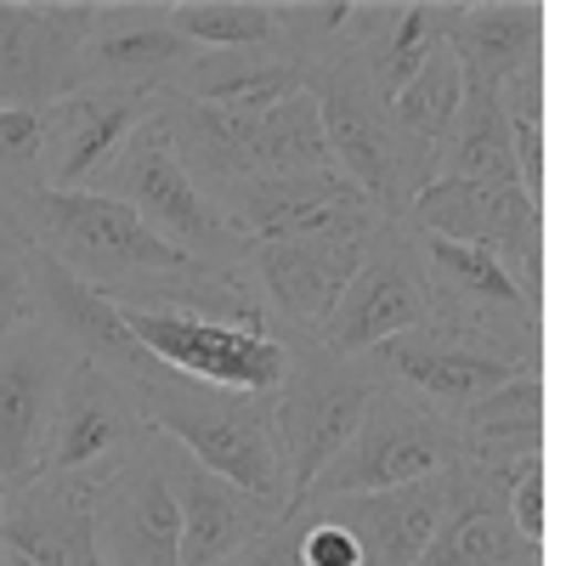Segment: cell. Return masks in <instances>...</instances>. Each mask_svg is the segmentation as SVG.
<instances>
[{"mask_svg":"<svg viewBox=\"0 0 566 566\" xmlns=\"http://www.w3.org/2000/svg\"><path fill=\"white\" fill-rule=\"evenodd\" d=\"M125 386H130L142 419L165 442H176L193 464H205L221 482L290 510V488H283V464H277V442H272V397L199 386L187 374L154 363L148 352L130 363Z\"/></svg>","mask_w":566,"mask_h":566,"instance_id":"1","label":"cell"},{"mask_svg":"<svg viewBox=\"0 0 566 566\" xmlns=\"http://www.w3.org/2000/svg\"><path fill=\"white\" fill-rule=\"evenodd\" d=\"M12 210L23 221L29 250L52 255L63 272H74L85 290H97V295H114L136 277H154V272H170L181 261H193L176 244H165L154 227H142L136 210H125L108 193H91V187H80V193L18 187Z\"/></svg>","mask_w":566,"mask_h":566,"instance_id":"2","label":"cell"},{"mask_svg":"<svg viewBox=\"0 0 566 566\" xmlns=\"http://www.w3.org/2000/svg\"><path fill=\"white\" fill-rule=\"evenodd\" d=\"M306 91L317 97L323 114V142L328 159L340 176H352L363 187V199L380 210L386 221H402L408 205L437 181V154L408 142L391 119V103L363 80V69L352 57L328 63L306 80Z\"/></svg>","mask_w":566,"mask_h":566,"instance_id":"3","label":"cell"},{"mask_svg":"<svg viewBox=\"0 0 566 566\" xmlns=\"http://www.w3.org/2000/svg\"><path fill=\"white\" fill-rule=\"evenodd\" d=\"M374 391H380V374L368 357L323 352L317 340L290 346L283 386L272 391V442L283 464V488H290V510L328 470V459L357 437Z\"/></svg>","mask_w":566,"mask_h":566,"instance_id":"4","label":"cell"},{"mask_svg":"<svg viewBox=\"0 0 566 566\" xmlns=\"http://www.w3.org/2000/svg\"><path fill=\"white\" fill-rule=\"evenodd\" d=\"M91 193H108L119 199L125 210L142 216V227H154L165 244H176L181 255H193L216 272H244V255L250 244L227 227V216L210 205V193L181 170V159L170 154V136H165V119H159V103L154 114L130 130V142L108 159V170L91 181Z\"/></svg>","mask_w":566,"mask_h":566,"instance_id":"5","label":"cell"},{"mask_svg":"<svg viewBox=\"0 0 566 566\" xmlns=\"http://www.w3.org/2000/svg\"><path fill=\"white\" fill-rule=\"evenodd\" d=\"M464 459L459 448V431L453 419L431 413L424 402L380 386L357 424V437L328 459V470L306 488V499L290 510L301 515L306 504H323V499H352V493H386V488H408V482H424V476H442Z\"/></svg>","mask_w":566,"mask_h":566,"instance_id":"6","label":"cell"},{"mask_svg":"<svg viewBox=\"0 0 566 566\" xmlns=\"http://www.w3.org/2000/svg\"><path fill=\"white\" fill-rule=\"evenodd\" d=\"M419 261H424V295H431L424 323L464 346L538 363V301L504 272L499 255L448 239H419Z\"/></svg>","mask_w":566,"mask_h":566,"instance_id":"7","label":"cell"},{"mask_svg":"<svg viewBox=\"0 0 566 566\" xmlns=\"http://www.w3.org/2000/svg\"><path fill=\"white\" fill-rule=\"evenodd\" d=\"M424 317H431V295H424L419 239L402 221H380L368 232L346 295L317 323L312 340L323 352H340V357H368L374 346L408 335V328H419Z\"/></svg>","mask_w":566,"mask_h":566,"instance_id":"8","label":"cell"},{"mask_svg":"<svg viewBox=\"0 0 566 566\" xmlns=\"http://www.w3.org/2000/svg\"><path fill=\"white\" fill-rule=\"evenodd\" d=\"M216 210L244 244H277V239H368L386 216L363 199L352 176L328 170H283V176H250L239 187L216 193Z\"/></svg>","mask_w":566,"mask_h":566,"instance_id":"9","label":"cell"},{"mask_svg":"<svg viewBox=\"0 0 566 566\" xmlns=\"http://www.w3.org/2000/svg\"><path fill=\"white\" fill-rule=\"evenodd\" d=\"M91 538L103 566H176L181 510L170 488V442L159 431L91 482Z\"/></svg>","mask_w":566,"mask_h":566,"instance_id":"10","label":"cell"},{"mask_svg":"<svg viewBox=\"0 0 566 566\" xmlns=\"http://www.w3.org/2000/svg\"><path fill=\"white\" fill-rule=\"evenodd\" d=\"M419 239L470 244L504 261V272L538 301V205L515 181H459L437 176L402 216Z\"/></svg>","mask_w":566,"mask_h":566,"instance_id":"11","label":"cell"},{"mask_svg":"<svg viewBox=\"0 0 566 566\" xmlns=\"http://www.w3.org/2000/svg\"><path fill=\"white\" fill-rule=\"evenodd\" d=\"M148 437H154V424L142 419V408H136V397L119 374H108L97 363H74L63 391H57L52 431H45L34 476H63V482L91 488L103 470H114Z\"/></svg>","mask_w":566,"mask_h":566,"instance_id":"12","label":"cell"},{"mask_svg":"<svg viewBox=\"0 0 566 566\" xmlns=\"http://www.w3.org/2000/svg\"><path fill=\"white\" fill-rule=\"evenodd\" d=\"M119 317L130 328V340L154 363L187 374V380H199V386L272 397L283 386V368H290V346L277 335H255V328L176 317V312H119Z\"/></svg>","mask_w":566,"mask_h":566,"instance_id":"13","label":"cell"},{"mask_svg":"<svg viewBox=\"0 0 566 566\" xmlns=\"http://www.w3.org/2000/svg\"><path fill=\"white\" fill-rule=\"evenodd\" d=\"M97 0H0V108H52L80 85Z\"/></svg>","mask_w":566,"mask_h":566,"instance_id":"14","label":"cell"},{"mask_svg":"<svg viewBox=\"0 0 566 566\" xmlns=\"http://www.w3.org/2000/svg\"><path fill=\"white\" fill-rule=\"evenodd\" d=\"M368 363H374V374H380V386L424 402L442 419H459L488 391L510 386L515 374L538 368V363H515V357H499V352H482V346H464V340L442 335V328H431V323H419V328H408V335L374 346Z\"/></svg>","mask_w":566,"mask_h":566,"instance_id":"15","label":"cell"},{"mask_svg":"<svg viewBox=\"0 0 566 566\" xmlns=\"http://www.w3.org/2000/svg\"><path fill=\"white\" fill-rule=\"evenodd\" d=\"M368 239H277V244H250L244 272L255 283L261 306L272 312L283 340H312L317 323L335 312L346 283L363 261Z\"/></svg>","mask_w":566,"mask_h":566,"instance_id":"16","label":"cell"},{"mask_svg":"<svg viewBox=\"0 0 566 566\" xmlns=\"http://www.w3.org/2000/svg\"><path fill=\"white\" fill-rule=\"evenodd\" d=\"M154 103L159 91H125V85H85V91H69L63 103H52L45 108L40 187H57V193L91 187L130 142V130L154 114Z\"/></svg>","mask_w":566,"mask_h":566,"instance_id":"17","label":"cell"},{"mask_svg":"<svg viewBox=\"0 0 566 566\" xmlns=\"http://www.w3.org/2000/svg\"><path fill=\"white\" fill-rule=\"evenodd\" d=\"M80 357L52 340L40 323L18 328L12 340H0V476L7 488L29 482L40 470V448L52 431V408Z\"/></svg>","mask_w":566,"mask_h":566,"instance_id":"18","label":"cell"},{"mask_svg":"<svg viewBox=\"0 0 566 566\" xmlns=\"http://www.w3.org/2000/svg\"><path fill=\"white\" fill-rule=\"evenodd\" d=\"M170 488H176V510H181V549L176 566H227L239 560L255 538H266L283 515V504L255 499L244 488L221 482L216 470L193 464L176 442H170Z\"/></svg>","mask_w":566,"mask_h":566,"instance_id":"19","label":"cell"},{"mask_svg":"<svg viewBox=\"0 0 566 566\" xmlns=\"http://www.w3.org/2000/svg\"><path fill=\"white\" fill-rule=\"evenodd\" d=\"M0 566H103L91 538V488L29 476L0 504Z\"/></svg>","mask_w":566,"mask_h":566,"instance_id":"20","label":"cell"},{"mask_svg":"<svg viewBox=\"0 0 566 566\" xmlns=\"http://www.w3.org/2000/svg\"><path fill=\"white\" fill-rule=\"evenodd\" d=\"M193 45H187L170 23L165 7H119V0H97V23H91L80 45V85H125V91H165Z\"/></svg>","mask_w":566,"mask_h":566,"instance_id":"21","label":"cell"},{"mask_svg":"<svg viewBox=\"0 0 566 566\" xmlns=\"http://www.w3.org/2000/svg\"><path fill=\"white\" fill-rule=\"evenodd\" d=\"M533 549L538 544L515 533L504 510V470L459 459L448 470V504L419 566H522Z\"/></svg>","mask_w":566,"mask_h":566,"instance_id":"22","label":"cell"},{"mask_svg":"<svg viewBox=\"0 0 566 566\" xmlns=\"http://www.w3.org/2000/svg\"><path fill=\"white\" fill-rule=\"evenodd\" d=\"M442 504H448V470L408 488H386V493L323 499V504H306L301 515H323V522L346 527L363 544V566H419L424 544H431L442 522Z\"/></svg>","mask_w":566,"mask_h":566,"instance_id":"23","label":"cell"},{"mask_svg":"<svg viewBox=\"0 0 566 566\" xmlns=\"http://www.w3.org/2000/svg\"><path fill=\"white\" fill-rule=\"evenodd\" d=\"M29 272H34V323L52 340H63L80 363H97V368H108V374L125 380L130 363L142 357V346L130 340L119 306L103 301L97 290H85L74 272H63L40 250H29Z\"/></svg>","mask_w":566,"mask_h":566,"instance_id":"24","label":"cell"},{"mask_svg":"<svg viewBox=\"0 0 566 566\" xmlns=\"http://www.w3.org/2000/svg\"><path fill=\"white\" fill-rule=\"evenodd\" d=\"M453 7L459 0H380V7H357L352 63L386 103L431 63V52L448 45Z\"/></svg>","mask_w":566,"mask_h":566,"instance_id":"25","label":"cell"},{"mask_svg":"<svg viewBox=\"0 0 566 566\" xmlns=\"http://www.w3.org/2000/svg\"><path fill=\"white\" fill-rule=\"evenodd\" d=\"M448 52L464 85H510L515 74H538L544 12L527 0H459L448 23Z\"/></svg>","mask_w":566,"mask_h":566,"instance_id":"26","label":"cell"},{"mask_svg":"<svg viewBox=\"0 0 566 566\" xmlns=\"http://www.w3.org/2000/svg\"><path fill=\"white\" fill-rule=\"evenodd\" d=\"M165 91H176L187 103H210V108L266 114L272 103L306 91V74L266 40V45H250V52H193Z\"/></svg>","mask_w":566,"mask_h":566,"instance_id":"27","label":"cell"},{"mask_svg":"<svg viewBox=\"0 0 566 566\" xmlns=\"http://www.w3.org/2000/svg\"><path fill=\"white\" fill-rule=\"evenodd\" d=\"M464 464H488V470H510L538 453L544 437V386H538V368L515 374L510 386L488 391L476 408H464L453 419Z\"/></svg>","mask_w":566,"mask_h":566,"instance_id":"28","label":"cell"},{"mask_svg":"<svg viewBox=\"0 0 566 566\" xmlns=\"http://www.w3.org/2000/svg\"><path fill=\"white\" fill-rule=\"evenodd\" d=\"M437 176H459V181H515V148H510V125L499 108V91L488 85H464V103L448 125V136L437 142ZM527 193V187H522Z\"/></svg>","mask_w":566,"mask_h":566,"instance_id":"29","label":"cell"},{"mask_svg":"<svg viewBox=\"0 0 566 566\" xmlns=\"http://www.w3.org/2000/svg\"><path fill=\"white\" fill-rule=\"evenodd\" d=\"M352 29H357L352 0H272V45L306 80L352 57Z\"/></svg>","mask_w":566,"mask_h":566,"instance_id":"30","label":"cell"},{"mask_svg":"<svg viewBox=\"0 0 566 566\" xmlns=\"http://www.w3.org/2000/svg\"><path fill=\"white\" fill-rule=\"evenodd\" d=\"M328 142H323V114L312 91H295L261 114L255 130V176H283V170H328Z\"/></svg>","mask_w":566,"mask_h":566,"instance_id":"31","label":"cell"},{"mask_svg":"<svg viewBox=\"0 0 566 566\" xmlns=\"http://www.w3.org/2000/svg\"><path fill=\"white\" fill-rule=\"evenodd\" d=\"M165 23L193 52H250L272 40V0H176Z\"/></svg>","mask_w":566,"mask_h":566,"instance_id":"32","label":"cell"},{"mask_svg":"<svg viewBox=\"0 0 566 566\" xmlns=\"http://www.w3.org/2000/svg\"><path fill=\"white\" fill-rule=\"evenodd\" d=\"M464 103V74L453 63V52L442 45V52H431V63H424L397 97H391V119L408 142H419V148H431L437 154V142L448 136L453 114Z\"/></svg>","mask_w":566,"mask_h":566,"instance_id":"33","label":"cell"},{"mask_svg":"<svg viewBox=\"0 0 566 566\" xmlns=\"http://www.w3.org/2000/svg\"><path fill=\"white\" fill-rule=\"evenodd\" d=\"M499 108H504V125H510V148H515L522 187L538 205V193H544V80L515 74L510 85H499Z\"/></svg>","mask_w":566,"mask_h":566,"instance_id":"34","label":"cell"},{"mask_svg":"<svg viewBox=\"0 0 566 566\" xmlns=\"http://www.w3.org/2000/svg\"><path fill=\"white\" fill-rule=\"evenodd\" d=\"M45 165V108H0V193L40 187Z\"/></svg>","mask_w":566,"mask_h":566,"instance_id":"35","label":"cell"},{"mask_svg":"<svg viewBox=\"0 0 566 566\" xmlns=\"http://www.w3.org/2000/svg\"><path fill=\"white\" fill-rule=\"evenodd\" d=\"M504 510L527 544H544V459H522L504 470Z\"/></svg>","mask_w":566,"mask_h":566,"instance_id":"36","label":"cell"},{"mask_svg":"<svg viewBox=\"0 0 566 566\" xmlns=\"http://www.w3.org/2000/svg\"><path fill=\"white\" fill-rule=\"evenodd\" d=\"M295 527H301V538H295L301 566H363V544L346 527L323 522V515H295Z\"/></svg>","mask_w":566,"mask_h":566,"instance_id":"37","label":"cell"},{"mask_svg":"<svg viewBox=\"0 0 566 566\" xmlns=\"http://www.w3.org/2000/svg\"><path fill=\"white\" fill-rule=\"evenodd\" d=\"M29 323H34V272H29V250H18V255H0V340H12Z\"/></svg>","mask_w":566,"mask_h":566,"instance_id":"38","label":"cell"},{"mask_svg":"<svg viewBox=\"0 0 566 566\" xmlns=\"http://www.w3.org/2000/svg\"><path fill=\"white\" fill-rule=\"evenodd\" d=\"M18 250H29L23 221H18V210H12V193H0V255H18Z\"/></svg>","mask_w":566,"mask_h":566,"instance_id":"39","label":"cell"},{"mask_svg":"<svg viewBox=\"0 0 566 566\" xmlns=\"http://www.w3.org/2000/svg\"><path fill=\"white\" fill-rule=\"evenodd\" d=\"M0 504H7V476H0Z\"/></svg>","mask_w":566,"mask_h":566,"instance_id":"40","label":"cell"}]
</instances>
